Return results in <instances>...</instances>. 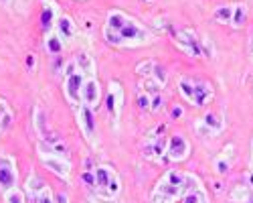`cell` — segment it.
I'll return each mask as SVG.
<instances>
[{"instance_id":"6da1fadb","label":"cell","mask_w":253,"mask_h":203,"mask_svg":"<svg viewBox=\"0 0 253 203\" xmlns=\"http://www.w3.org/2000/svg\"><path fill=\"white\" fill-rule=\"evenodd\" d=\"M103 37L112 45H138V43H150V33L140 27L134 18L124 12H110L103 27Z\"/></svg>"},{"instance_id":"7a4b0ae2","label":"cell","mask_w":253,"mask_h":203,"mask_svg":"<svg viewBox=\"0 0 253 203\" xmlns=\"http://www.w3.org/2000/svg\"><path fill=\"white\" fill-rule=\"evenodd\" d=\"M199 187H201V183L195 175H182L180 171H168L154 189L152 203H174L180 195H186L188 191L199 189Z\"/></svg>"},{"instance_id":"3957f363","label":"cell","mask_w":253,"mask_h":203,"mask_svg":"<svg viewBox=\"0 0 253 203\" xmlns=\"http://www.w3.org/2000/svg\"><path fill=\"white\" fill-rule=\"evenodd\" d=\"M93 175H95V187L101 191V195L108 197L120 193V181L110 167H97Z\"/></svg>"},{"instance_id":"277c9868","label":"cell","mask_w":253,"mask_h":203,"mask_svg":"<svg viewBox=\"0 0 253 203\" xmlns=\"http://www.w3.org/2000/svg\"><path fill=\"white\" fill-rule=\"evenodd\" d=\"M176 43L182 47L184 53H188L191 57H201V55H203L201 39H199L193 31H180V33L176 35Z\"/></svg>"},{"instance_id":"5b68a950","label":"cell","mask_w":253,"mask_h":203,"mask_svg":"<svg viewBox=\"0 0 253 203\" xmlns=\"http://www.w3.org/2000/svg\"><path fill=\"white\" fill-rule=\"evenodd\" d=\"M16 185V169H14V162L12 158L6 156H0V189H14Z\"/></svg>"},{"instance_id":"8992f818","label":"cell","mask_w":253,"mask_h":203,"mask_svg":"<svg viewBox=\"0 0 253 203\" xmlns=\"http://www.w3.org/2000/svg\"><path fill=\"white\" fill-rule=\"evenodd\" d=\"M188 152H191V147H188V142H186L180 134L170 136V140H168V147H166V154H168V158H172V160H182V158H186Z\"/></svg>"},{"instance_id":"52a82bcc","label":"cell","mask_w":253,"mask_h":203,"mask_svg":"<svg viewBox=\"0 0 253 203\" xmlns=\"http://www.w3.org/2000/svg\"><path fill=\"white\" fill-rule=\"evenodd\" d=\"M41 158H43V165H45L49 171H53L55 175H59V177H63V179H67V177H69V169H71V165H69V162L63 158V156L41 154Z\"/></svg>"},{"instance_id":"ba28073f","label":"cell","mask_w":253,"mask_h":203,"mask_svg":"<svg viewBox=\"0 0 253 203\" xmlns=\"http://www.w3.org/2000/svg\"><path fill=\"white\" fill-rule=\"evenodd\" d=\"M83 75L79 71H73L67 75V84H65V92H67V98L73 102V104H77V102L81 100V90H83Z\"/></svg>"},{"instance_id":"9c48e42d","label":"cell","mask_w":253,"mask_h":203,"mask_svg":"<svg viewBox=\"0 0 253 203\" xmlns=\"http://www.w3.org/2000/svg\"><path fill=\"white\" fill-rule=\"evenodd\" d=\"M213 98V86L209 81H195V94H193V104L205 106Z\"/></svg>"},{"instance_id":"30bf717a","label":"cell","mask_w":253,"mask_h":203,"mask_svg":"<svg viewBox=\"0 0 253 203\" xmlns=\"http://www.w3.org/2000/svg\"><path fill=\"white\" fill-rule=\"evenodd\" d=\"M81 100L85 106H95L99 102V86L95 79H87L85 84H83V90H81Z\"/></svg>"},{"instance_id":"8fae6325","label":"cell","mask_w":253,"mask_h":203,"mask_svg":"<svg viewBox=\"0 0 253 203\" xmlns=\"http://www.w3.org/2000/svg\"><path fill=\"white\" fill-rule=\"evenodd\" d=\"M81 124H83V130H85L87 136L93 134L95 124H93V112H91L89 106H83V108H81Z\"/></svg>"},{"instance_id":"7c38bea8","label":"cell","mask_w":253,"mask_h":203,"mask_svg":"<svg viewBox=\"0 0 253 203\" xmlns=\"http://www.w3.org/2000/svg\"><path fill=\"white\" fill-rule=\"evenodd\" d=\"M245 20H247V6L245 4H235L233 6V18H231V27H243L245 25Z\"/></svg>"},{"instance_id":"4fadbf2b","label":"cell","mask_w":253,"mask_h":203,"mask_svg":"<svg viewBox=\"0 0 253 203\" xmlns=\"http://www.w3.org/2000/svg\"><path fill=\"white\" fill-rule=\"evenodd\" d=\"M57 27H59V35H61V39H71V37L75 35V25L71 23V18H67V16H61Z\"/></svg>"},{"instance_id":"5bb4252c","label":"cell","mask_w":253,"mask_h":203,"mask_svg":"<svg viewBox=\"0 0 253 203\" xmlns=\"http://www.w3.org/2000/svg\"><path fill=\"white\" fill-rule=\"evenodd\" d=\"M29 199H31V203H53V197H51L49 187H43V189H39V191H31L29 193Z\"/></svg>"},{"instance_id":"9a60e30c","label":"cell","mask_w":253,"mask_h":203,"mask_svg":"<svg viewBox=\"0 0 253 203\" xmlns=\"http://www.w3.org/2000/svg\"><path fill=\"white\" fill-rule=\"evenodd\" d=\"M201 122H203V124H205L207 128L213 130L215 134H217V132L223 128V122H221V118H219L217 114H213V112H209V114H207V116H205Z\"/></svg>"},{"instance_id":"2e32d148","label":"cell","mask_w":253,"mask_h":203,"mask_svg":"<svg viewBox=\"0 0 253 203\" xmlns=\"http://www.w3.org/2000/svg\"><path fill=\"white\" fill-rule=\"evenodd\" d=\"M178 88H180V94L191 102L193 104V94H195V81L193 79H186V77H182L180 81H178Z\"/></svg>"},{"instance_id":"e0dca14e","label":"cell","mask_w":253,"mask_h":203,"mask_svg":"<svg viewBox=\"0 0 253 203\" xmlns=\"http://www.w3.org/2000/svg\"><path fill=\"white\" fill-rule=\"evenodd\" d=\"M215 18L221 20V23L231 25V18H233V6H229V4L217 6V8H215Z\"/></svg>"},{"instance_id":"ac0fdd59","label":"cell","mask_w":253,"mask_h":203,"mask_svg":"<svg viewBox=\"0 0 253 203\" xmlns=\"http://www.w3.org/2000/svg\"><path fill=\"white\" fill-rule=\"evenodd\" d=\"M184 203H207V195L205 191L199 187V189H193L184 195Z\"/></svg>"},{"instance_id":"d6986e66","label":"cell","mask_w":253,"mask_h":203,"mask_svg":"<svg viewBox=\"0 0 253 203\" xmlns=\"http://www.w3.org/2000/svg\"><path fill=\"white\" fill-rule=\"evenodd\" d=\"M53 8L51 6H45L43 8V14H41V25H43V31L47 33L51 27H53Z\"/></svg>"},{"instance_id":"ffe728a7","label":"cell","mask_w":253,"mask_h":203,"mask_svg":"<svg viewBox=\"0 0 253 203\" xmlns=\"http://www.w3.org/2000/svg\"><path fill=\"white\" fill-rule=\"evenodd\" d=\"M47 47H49V51H51L53 55H59V53L63 51L61 37H59V35H53V37H49V39H47Z\"/></svg>"},{"instance_id":"44dd1931","label":"cell","mask_w":253,"mask_h":203,"mask_svg":"<svg viewBox=\"0 0 253 203\" xmlns=\"http://www.w3.org/2000/svg\"><path fill=\"white\" fill-rule=\"evenodd\" d=\"M6 203H25V195L20 189H8L6 191Z\"/></svg>"},{"instance_id":"7402d4cb","label":"cell","mask_w":253,"mask_h":203,"mask_svg":"<svg viewBox=\"0 0 253 203\" xmlns=\"http://www.w3.org/2000/svg\"><path fill=\"white\" fill-rule=\"evenodd\" d=\"M152 77L158 81L160 86H164L166 84V79H168V75H166V69L162 67V65H154V71H152Z\"/></svg>"},{"instance_id":"603a6c76","label":"cell","mask_w":253,"mask_h":203,"mask_svg":"<svg viewBox=\"0 0 253 203\" xmlns=\"http://www.w3.org/2000/svg\"><path fill=\"white\" fill-rule=\"evenodd\" d=\"M154 65H156L154 61H146V63L138 65V69H136V71H138L140 75H152V71H154Z\"/></svg>"},{"instance_id":"cb8c5ba5","label":"cell","mask_w":253,"mask_h":203,"mask_svg":"<svg viewBox=\"0 0 253 203\" xmlns=\"http://www.w3.org/2000/svg\"><path fill=\"white\" fill-rule=\"evenodd\" d=\"M105 106H108V110H110L112 114L118 112V106H116V92H110V94H108V98H105Z\"/></svg>"},{"instance_id":"d4e9b609","label":"cell","mask_w":253,"mask_h":203,"mask_svg":"<svg viewBox=\"0 0 253 203\" xmlns=\"http://www.w3.org/2000/svg\"><path fill=\"white\" fill-rule=\"evenodd\" d=\"M136 102H138V108H142V110H146V108L150 106V98H148V94H140Z\"/></svg>"},{"instance_id":"484cf974","label":"cell","mask_w":253,"mask_h":203,"mask_svg":"<svg viewBox=\"0 0 253 203\" xmlns=\"http://www.w3.org/2000/svg\"><path fill=\"white\" fill-rule=\"evenodd\" d=\"M160 106H162V98H160V94H156V96L150 100V108H152L154 112H158V110H160Z\"/></svg>"},{"instance_id":"4316f807","label":"cell","mask_w":253,"mask_h":203,"mask_svg":"<svg viewBox=\"0 0 253 203\" xmlns=\"http://www.w3.org/2000/svg\"><path fill=\"white\" fill-rule=\"evenodd\" d=\"M215 169H217V173H227L229 162H227V160H217V162H215Z\"/></svg>"},{"instance_id":"83f0119b","label":"cell","mask_w":253,"mask_h":203,"mask_svg":"<svg viewBox=\"0 0 253 203\" xmlns=\"http://www.w3.org/2000/svg\"><path fill=\"white\" fill-rule=\"evenodd\" d=\"M83 181H85L87 183V185H93L95 187V175H91V173H83Z\"/></svg>"},{"instance_id":"f1b7e54d","label":"cell","mask_w":253,"mask_h":203,"mask_svg":"<svg viewBox=\"0 0 253 203\" xmlns=\"http://www.w3.org/2000/svg\"><path fill=\"white\" fill-rule=\"evenodd\" d=\"M233 199H237V201H247V191H233Z\"/></svg>"},{"instance_id":"f546056e","label":"cell","mask_w":253,"mask_h":203,"mask_svg":"<svg viewBox=\"0 0 253 203\" xmlns=\"http://www.w3.org/2000/svg\"><path fill=\"white\" fill-rule=\"evenodd\" d=\"M10 122H12V116H8V112H6L4 118H2V124H0V126H2V128H8V126H10Z\"/></svg>"},{"instance_id":"4dcf8cb0","label":"cell","mask_w":253,"mask_h":203,"mask_svg":"<svg viewBox=\"0 0 253 203\" xmlns=\"http://www.w3.org/2000/svg\"><path fill=\"white\" fill-rule=\"evenodd\" d=\"M4 114H6V108H4V104H0V124H2V118H4Z\"/></svg>"},{"instance_id":"1f68e13d","label":"cell","mask_w":253,"mask_h":203,"mask_svg":"<svg viewBox=\"0 0 253 203\" xmlns=\"http://www.w3.org/2000/svg\"><path fill=\"white\" fill-rule=\"evenodd\" d=\"M27 63H29V67L33 69V65H35V57H33V55H29V59H27Z\"/></svg>"},{"instance_id":"d6a6232c","label":"cell","mask_w":253,"mask_h":203,"mask_svg":"<svg viewBox=\"0 0 253 203\" xmlns=\"http://www.w3.org/2000/svg\"><path fill=\"white\" fill-rule=\"evenodd\" d=\"M180 114H182V110H180V108H174V110H172V116H174V118H178Z\"/></svg>"},{"instance_id":"836d02e7","label":"cell","mask_w":253,"mask_h":203,"mask_svg":"<svg viewBox=\"0 0 253 203\" xmlns=\"http://www.w3.org/2000/svg\"><path fill=\"white\" fill-rule=\"evenodd\" d=\"M57 201H61V203H65V201H67V197H65V195H59V197H57Z\"/></svg>"},{"instance_id":"e575fe53","label":"cell","mask_w":253,"mask_h":203,"mask_svg":"<svg viewBox=\"0 0 253 203\" xmlns=\"http://www.w3.org/2000/svg\"><path fill=\"white\" fill-rule=\"evenodd\" d=\"M0 4H2V6H8V4H10V0H0Z\"/></svg>"},{"instance_id":"d590c367","label":"cell","mask_w":253,"mask_h":203,"mask_svg":"<svg viewBox=\"0 0 253 203\" xmlns=\"http://www.w3.org/2000/svg\"><path fill=\"white\" fill-rule=\"evenodd\" d=\"M249 183H251V187H253V175H249Z\"/></svg>"},{"instance_id":"8d00e7d4","label":"cell","mask_w":253,"mask_h":203,"mask_svg":"<svg viewBox=\"0 0 253 203\" xmlns=\"http://www.w3.org/2000/svg\"><path fill=\"white\" fill-rule=\"evenodd\" d=\"M251 53H253V39H251Z\"/></svg>"},{"instance_id":"74e56055","label":"cell","mask_w":253,"mask_h":203,"mask_svg":"<svg viewBox=\"0 0 253 203\" xmlns=\"http://www.w3.org/2000/svg\"><path fill=\"white\" fill-rule=\"evenodd\" d=\"M249 203H253V201H249Z\"/></svg>"}]
</instances>
